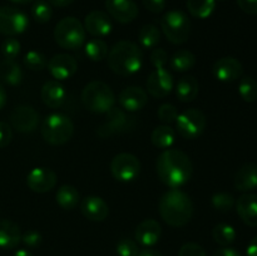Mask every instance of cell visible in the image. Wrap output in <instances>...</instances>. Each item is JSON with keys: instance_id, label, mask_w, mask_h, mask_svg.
I'll use <instances>...</instances> for the list:
<instances>
[{"instance_id": "cell-22", "label": "cell", "mask_w": 257, "mask_h": 256, "mask_svg": "<svg viewBox=\"0 0 257 256\" xmlns=\"http://www.w3.org/2000/svg\"><path fill=\"white\" fill-rule=\"evenodd\" d=\"M236 211L243 223L250 227H257V195L256 193H243L236 201Z\"/></svg>"}, {"instance_id": "cell-40", "label": "cell", "mask_w": 257, "mask_h": 256, "mask_svg": "<svg viewBox=\"0 0 257 256\" xmlns=\"http://www.w3.org/2000/svg\"><path fill=\"white\" fill-rule=\"evenodd\" d=\"M2 53L5 59H15L20 53V42L15 38H7L2 43Z\"/></svg>"}, {"instance_id": "cell-32", "label": "cell", "mask_w": 257, "mask_h": 256, "mask_svg": "<svg viewBox=\"0 0 257 256\" xmlns=\"http://www.w3.org/2000/svg\"><path fill=\"white\" fill-rule=\"evenodd\" d=\"M161 40V32L155 24H146L138 32V42L146 49H155Z\"/></svg>"}, {"instance_id": "cell-2", "label": "cell", "mask_w": 257, "mask_h": 256, "mask_svg": "<svg viewBox=\"0 0 257 256\" xmlns=\"http://www.w3.org/2000/svg\"><path fill=\"white\" fill-rule=\"evenodd\" d=\"M158 211L167 225L172 227H183L193 216V202L183 191L170 190L161 197Z\"/></svg>"}, {"instance_id": "cell-23", "label": "cell", "mask_w": 257, "mask_h": 256, "mask_svg": "<svg viewBox=\"0 0 257 256\" xmlns=\"http://www.w3.org/2000/svg\"><path fill=\"white\" fill-rule=\"evenodd\" d=\"M40 98L43 103L49 108H59L65 102L67 92L59 80H48L40 90Z\"/></svg>"}, {"instance_id": "cell-38", "label": "cell", "mask_w": 257, "mask_h": 256, "mask_svg": "<svg viewBox=\"0 0 257 256\" xmlns=\"http://www.w3.org/2000/svg\"><path fill=\"white\" fill-rule=\"evenodd\" d=\"M211 203L215 207V210H217L218 212H230L233 208V206L236 205L235 197H233L231 193L228 192H218L215 193L211 198Z\"/></svg>"}, {"instance_id": "cell-14", "label": "cell", "mask_w": 257, "mask_h": 256, "mask_svg": "<svg viewBox=\"0 0 257 256\" xmlns=\"http://www.w3.org/2000/svg\"><path fill=\"white\" fill-rule=\"evenodd\" d=\"M107 114L108 117L105 122L97 131L99 137H110V136H114L117 133L124 132L128 130V127H131V117H128L122 109L113 107Z\"/></svg>"}, {"instance_id": "cell-55", "label": "cell", "mask_w": 257, "mask_h": 256, "mask_svg": "<svg viewBox=\"0 0 257 256\" xmlns=\"http://www.w3.org/2000/svg\"><path fill=\"white\" fill-rule=\"evenodd\" d=\"M216 2H223V0H216Z\"/></svg>"}, {"instance_id": "cell-43", "label": "cell", "mask_w": 257, "mask_h": 256, "mask_svg": "<svg viewBox=\"0 0 257 256\" xmlns=\"http://www.w3.org/2000/svg\"><path fill=\"white\" fill-rule=\"evenodd\" d=\"M43 237L38 231L29 230L22 235V242L29 248H37L42 243Z\"/></svg>"}, {"instance_id": "cell-7", "label": "cell", "mask_w": 257, "mask_h": 256, "mask_svg": "<svg viewBox=\"0 0 257 256\" xmlns=\"http://www.w3.org/2000/svg\"><path fill=\"white\" fill-rule=\"evenodd\" d=\"M161 28L173 44H183L188 40L191 34L190 18L182 10H170L161 19Z\"/></svg>"}, {"instance_id": "cell-20", "label": "cell", "mask_w": 257, "mask_h": 256, "mask_svg": "<svg viewBox=\"0 0 257 256\" xmlns=\"http://www.w3.org/2000/svg\"><path fill=\"white\" fill-rule=\"evenodd\" d=\"M161 233H162V228H161L158 221L148 218V220L142 221L136 228V242L145 247H152L160 241Z\"/></svg>"}, {"instance_id": "cell-37", "label": "cell", "mask_w": 257, "mask_h": 256, "mask_svg": "<svg viewBox=\"0 0 257 256\" xmlns=\"http://www.w3.org/2000/svg\"><path fill=\"white\" fill-rule=\"evenodd\" d=\"M25 68H28L29 70H33V72H39V70H43L47 68L48 60L45 58L44 54H42L40 52H37V50H30L25 54L24 59Z\"/></svg>"}, {"instance_id": "cell-16", "label": "cell", "mask_w": 257, "mask_h": 256, "mask_svg": "<svg viewBox=\"0 0 257 256\" xmlns=\"http://www.w3.org/2000/svg\"><path fill=\"white\" fill-rule=\"evenodd\" d=\"M48 69L57 80H65L72 78L78 70V63L72 55L57 54L48 62Z\"/></svg>"}, {"instance_id": "cell-6", "label": "cell", "mask_w": 257, "mask_h": 256, "mask_svg": "<svg viewBox=\"0 0 257 256\" xmlns=\"http://www.w3.org/2000/svg\"><path fill=\"white\" fill-rule=\"evenodd\" d=\"M54 39L63 49H79L85 42L84 25L74 17L63 18L55 25Z\"/></svg>"}, {"instance_id": "cell-45", "label": "cell", "mask_w": 257, "mask_h": 256, "mask_svg": "<svg viewBox=\"0 0 257 256\" xmlns=\"http://www.w3.org/2000/svg\"><path fill=\"white\" fill-rule=\"evenodd\" d=\"M12 127L8 123L0 122V148H4L12 142Z\"/></svg>"}, {"instance_id": "cell-4", "label": "cell", "mask_w": 257, "mask_h": 256, "mask_svg": "<svg viewBox=\"0 0 257 256\" xmlns=\"http://www.w3.org/2000/svg\"><path fill=\"white\" fill-rule=\"evenodd\" d=\"M82 103L93 113H108L114 107L115 95L107 83L93 80L83 89Z\"/></svg>"}, {"instance_id": "cell-10", "label": "cell", "mask_w": 257, "mask_h": 256, "mask_svg": "<svg viewBox=\"0 0 257 256\" xmlns=\"http://www.w3.org/2000/svg\"><path fill=\"white\" fill-rule=\"evenodd\" d=\"M29 27V19L22 10L13 7L0 8V33L4 35H18Z\"/></svg>"}, {"instance_id": "cell-49", "label": "cell", "mask_w": 257, "mask_h": 256, "mask_svg": "<svg viewBox=\"0 0 257 256\" xmlns=\"http://www.w3.org/2000/svg\"><path fill=\"white\" fill-rule=\"evenodd\" d=\"M246 255L247 256H257V236L252 238L246 248Z\"/></svg>"}, {"instance_id": "cell-34", "label": "cell", "mask_w": 257, "mask_h": 256, "mask_svg": "<svg viewBox=\"0 0 257 256\" xmlns=\"http://www.w3.org/2000/svg\"><path fill=\"white\" fill-rule=\"evenodd\" d=\"M84 50L87 57L93 62H100L108 57V45L100 38H94L85 43Z\"/></svg>"}, {"instance_id": "cell-9", "label": "cell", "mask_w": 257, "mask_h": 256, "mask_svg": "<svg viewBox=\"0 0 257 256\" xmlns=\"http://www.w3.org/2000/svg\"><path fill=\"white\" fill-rule=\"evenodd\" d=\"M110 172L115 180L120 182H131L140 175L141 162L132 153H118L110 162Z\"/></svg>"}, {"instance_id": "cell-39", "label": "cell", "mask_w": 257, "mask_h": 256, "mask_svg": "<svg viewBox=\"0 0 257 256\" xmlns=\"http://www.w3.org/2000/svg\"><path fill=\"white\" fill-rule=\"evenodd\" d=\"M178 114H180V113H178L177 108H176L173 104H170V103H165V104L161 105V107L158 108V112H157L158 119H160L162 123H165V124H168V125L176 122Z\"/></svg>"}, {"instance_id": "cell-17", "label": "cell", "mask_w": 257, "mask_h": 256, "mask_svg": "<svg viewBox=\"0 0 257 256\" xmlns=\"http://www.w3.org/2000/svg\"><path fill=\"white\" fill-rule=\"evenodd\" d=\"M105 9L122 24L133 22L138 17V7L133 0H105Z\"/></svg>"}, {"instance_id": "cell-30", "label": "cell", "mask_w": 257, "mask_h": 256, "mask_svg": "<svg viewBox=\"0 0 257 256\" xmlns=\"http://www.w3.org/2000/svg\"><path fill=\"white\" fill-rule=\"evenodd\" d=\"M196 64V55L191 50L181 49L171 57L170 65L175 72H187Z\"/></svg>"}, {"instance_id": "cell-36", "label": "cell", "mask_w": 257, "mask_h": 256, "mask_svg": "<svg viewBox=\"0 0 257 256\" xmlns=\"http://www.w3.org/2000/svg\"><path fill=\"white\" fill-rule=\"evenodd\" d=\"M32 15L35 22L40 23V24L48 23L52 19L53 15L52 5L45 0H37L32 7Z\"/></svg>"}, {"instance_id": "cell-21", "label": "cell", "mask_w": 257, "mask_h": 256, "mask_svg": "<svg viewBox=\"0 0 257 256\" xmlns=\"http://www.w3.org/2000/svg\"><path fill=\"white\" fill-rule=\"evenodd\" d=\"M119 104L128 112H137L143 109L148 102V95L145 89L141 87H127L119 93Z\"/></svg>"}, {"instance_id": "cell-52", "label": "cell", "mask_w": 257, "mask_h": 256, "mask_svg": "<svg viewBox=\"0 0 257 256\" xmlns=\"http://www.w3.org/2000/svg\"><path fill=\"white\" fill-rule=\"evenodd\" d=\"M5 103H7V92H5L4 87H3V84L0 83V109L4 108Z\"/></svg>"}, {"instance_id": "cell-5", "label": "cell", "mask_w": 257, "mask_h": 256, "mask_svg": "<svg viewBox=\"0 0 257 256\" xmlns=\"http://www.w3.org/2000/svg\"><path fill=\"white\" fill-rule=\"evenodd\" d=\"M40 133L45 142L49 145L62 146L73 137L74 124L67 115L62 113H53L43 120Z\"/></svg>"}, {"instance_id": "cell-26", "label": "cell", "mask_w": 257, "mask_h": 256, "mask_svg": "<svg viewBox=\"0 0 257 256\" xmlns=\"http://www.w3.org/2000/svg\"><path fill=\"white\" fill-rule=\"evenodd\" d=\"M198 93H200V85L197 79L192 75H185L180 78L176 84V95L182 103L193 102L197 98Z\"/></svg>"}, {"instance_id": "cell-42", "label": "cell", "mask_w": 257, "mask_h": 256, "mask_svg": "<svg viewBox=\"0 0 257 256\" xmlns=\"http://www.w3.org/2000/svg\"><path fill=\"white\" fill-rule=\"evenodd\" d=\"M178 256H207L205 248L196 242H187L180 248Z\"/></svg>"}, {"instance_id": "cell-19", "label": "cell", "mask_w": 257, "mask_h": 256, "mask_svg": "<svg viewBox=\"0 0 257 256\" xmlns=\"http://www.w3.org/2000/svg\"><path fill=\"white\" fill-rule=\"evenodd\" d=\"M80 212L89 221L100 222L108 217L109 207L103 198L98 196H87L80 202Z\"/></svg>"}, {"instance_id": "cell-12", "label": "cell", "mask_w": 257, "mask_h": 256, "mask_svg": "<svg viewBox=\"0 0 257 256\" xmlns=\"http://www.w3.org/2000/svg\"><path fill=\"white\" fill-rule=\"evenodd\" d=\"M10 122L18 132H33L39 124V113L30 105H18L10 114Z\"/></svg>"}, {"instance_id": "cell-8", "label": "cell", "mask_w": 257, "mask_h": 256, "mask_svg": "<svg viewBox=\"0 0 257 256\" xmlns=\"http://www.w3.org/2000/svg\"><path fill=\"white\" fill-rule=\"evenodd\" d=\"M175 123L178 135L186 140H195L203 133L207 120L202 110L191 108L180 113Z\"/></svg>"}, {"instance_id": "cell-44", "label": "cell", "mask_w": 257, "mask_h": 256, "mask_svg": "<svg viewBox=\"0 0 257 256\" xmlns=\"http://www.w3.org/2000/svg\"><path fill=\"white\" fill-rule=\"evenodd\" d=\"M151 63L156 67H166L168 60V55L166 53V50L161 49V48H155L151 53Z\"/></svg>"}, {"instance_id": "cell-18", "label": "cell", "mask_w": 257, "mask_h": 256, "mask_svg": "<svg viewBox=\"0 0 257 256\" xmlns=\"http://www.w3.org/2000/svg\"><path fill=\"white\" fill-rule=\"evenodd\" d=\"M84 29L95 38L107 37L112 32V20L109 14L102 10H93L84 18Z\"/></svg>"}, {"instance_id": "cell-28", "label": "cell", "mask_w": 257, "mask_h": 256, "mask_svg": "<svg viewBox=\"0 0 257 256\" xmlns=\"http://www.w3.org/2000/svg\"><path fill=\"white\" fill-rule=\"evenodd\" d=\"M0 79L9 85L20 84L23 72L20 65L14 59H4L0 63Z\"/></svg>"}, {"instance_id": "cell-54", "label": "cell", "mask_w": 257, "mask_h": 256, "mask_svg": "<svg viewBox=\"0 0 257 256\" xmlns=\"http://www.w3.org/2000/svg\"><path fill=\"white\" fill-rule=\"evenodd\" d=\"M10 2L14 3V4H20V5H23V4H28V3H32L33 0H10Z\"/></svg>"}, {"instance_id": "cell-35", "label": "cell", "mask_w": 257, "mask_h": 256, "mask_svg": "<svg viewBox=\"0 0 257 256\" xmlns=\"http://www.w3.org/2000/svg\"><path fill=\"white\" fill-rule=\"evenodd\" d=\"M238 94L245 102L252 103L257 100V82L252 77L241 78L238 84Z\"/></svg>"}, {"instance_id": "cell-1", "label": "cell", "mask_w": 257, "mask_h": 256, "mask_svg": "<svg viewBox=\"0 0 257 256\" xmlns=\"http://www.w3.org/2000/svg\"><path fill=\"white\" fill-rule=\"evenodd\" d=\"M157 175L163 185L171 190L182 187L192 177L193 165L183 151L176 148L165 150L157 158Z\"/></svg>"}, {"instance_id": "cell-15", "label": "cell", "mask_w": 257, "mask_h": 256, "mask_svg": "<svg viewBox=\"0 0 257 256\" xmlns=\"http://www.w3.org/2000/svg\"><path fill=\"white\" fill-rule=\"evenodd\" d=\"M212 73L216 79L220 82H235L238 78L242 77L243 67L240 60L236 58L223 57L213 64Z\"/></svg>"}, {"instance_id": "cell-33", "label": "cell", "mask_w": 257, "mask_h": 256, "mask_svg": "<svg viewBox=\"0 0 257 256\" xmlns=\"http://www.w3.org/2000/svg\"><path fill=\"white\" fill-rule=\"evenodd\" d=\"M212 237L218 245L227 247L236 240V230L228 223H217L212 230Z\"/></svg>"}, {"instance_id": "cell-29", "label": "cell", "mask_w": 257, "mask_h": 256, "mask_svg": "<svg viewBox=\"0 0 257 256\" xmlns=\"http://www.w3.org/2000/svg\"><path fill=\"white\" fill-rule=\"evenodd\" d=\"M176 133L171 125L163 124L158 125L153 130L152 135H151V141H152L153 146L161 150H168L171 146L175 143Z\"/></svg>"}, {"instance_id": "cell-11", "label": "cell", "mask_w": 257, "mask_h": 256, "mask_svg": "<svg viewBox=\"0 0 257 256\" xmlns=\"http://www.w3.org/2000/svg\"><path fill=\"white\" fill-rule=\"evenodd\" d=\"M147 92L153 98L162 99L167 97L173 89V78L172 74L166 69V67H156L155 70L148 77Z\"/></svg>"}, {"instance_id": "cell-47", "label": "cell", "mask_w": 257, "mask_h": 256, "mask_svg": "<svg viewBox=\"0 0 257 256\" xmlns=\"http://www.w3.org/2000/svg\"><path fill=\"white\" fill-rule=\"evenodd\" d=\"M237 5L246 14H257V0H237Z\"/></svg>"}, {"instance_id": "cell-27", "label": "cell", "mask_w": 257, "mask_h": 256, "mask_svg": "<svg viewBox=\"0 0 257 256\" xmlns=\"http://www.w3.org/2000/svg\"><path fill=\"white\" fill-rule=\"evenodd\" d=\"M57 203L63 208V210H74L80 201L79 192L74 186L63 185L58 188L57 191Z\"/></svg>"}, {"instance_id": "cell-51", "label": "cell", "mask_w": 257, "mask_h": 256, "mask_svg": "<svg viewBox=\"0 0 257 256\" xmlns=\"http://www.w3.org/2000/svg\"><path fill=\"white\" fill-rule=\"evenodd\" d=\"M137 256H162L158 251L153 250V248H146V250L140 251Z\"/></svg>"}, {"instance_id": "cell-50", "label": "cell", "mask_w": 257, "mask_h": 256, "mask_svg": "<svg viewBox=\"0 0 257 256\" xmlns=\"http://www.w3.org/2000/svg\"><path fill=\"white\" fill-rule=\"evenodd\" d=\"M48 2H49V4L53 5V7L65 8V7H68V5L72 4L74 0H48Z\"/></svg>"}, {"instance_id": "cell-53", "label": "cell", "mask_w": 257, "mask_h": 256, "mask_svg": "<svg viewBox=\"0 0 257 256\" xmlns=\"http://www.w3.org/2000/svg\"><path fill=\"white\" fill-rule=\"evenodd\" d=\"M14 256H33V255L28 250H24V248H22V250H18L17 252L14 253Z\"/></svg>"}, {"instance_id": "cell-31", "label": "cell", "mask_w": 257, "mask_h": 256, "mask_svg": "<svg viewBox=\"0 0 257 256\" xmlns=\"http://www.w3.org/2000/svg\"><path fill=\"white\" fill-rule=\"evenodd\" d=\"M216 0H187V9L197 19H207L216 9Z\"/></svg>"}, {"instance_id": "cell-48", "label": "cell", "mask_w": 257, "mask_h": 256, "mask_svg": "<svg viewBox=\"0 0 257 256\" xmlns=\"http://www.w3.org/2000/svg\"><path fill=\"white\" fill-rule=\"evenodd\" d=\"M213 256H241V253L237 250H235V248L227 246V247L220 248V250L216 251Z\"/></svg>"}, {"instance_id": "cell-3", "label": "cell", "mask_w": 257, "mask_h": 256, "mask_svg": "<svg viewBox=\"0 0 257 256\" xmlns=\"http://www.w3.org/2000/svg\"><path fill=\"white\" fill-rule=\"evenodd\" d=\"M108 65L118 75L127 77L137 73L143 63L142 49L136 43L120 40L108 52Z\"/></svg>"}, {"instance_id": "cell-25", "label": "cell", "mask_w": 257, "mask_h": 256, "mask_svg": "<svg viewBox=\"0 0 257 256\" xmlns=\"http://www.w3.org/2000/svg\"><path fill=\"white\" fill-rule=\"evenodd\" d=\"M22 241V231L15 222L10 220L0 221V248L12 250Z\"/></svg>"}, {"instance_id": "cell-46", "label": "cell", "mask_w": 257, "mask_h": 256, "mask_svg": "<svg viewBox=\"0 0 257 256\" xmlns=\"http://www.w3.org/2000/svg\"><path fill=\"white\" fill-rule=\"evenodd\" d=\"M142 3L146 9L153 14L162 13L166 8V0H142Z\"/></svg>"}, {"instance_id": "cell-13", "label": "cell", "mask_w": 257, "mask_h": 256, "mask_svg": "<svg viewBox=\"0 0 257 256\" xmlns=\"http://www.w3.org/2000/svg\"><path fill=\"white\" fill-rule=\"evenodd\" d=\"M27 185L33 192H49L57 185V175L50 168L35 167L28 173Z\"/></svg>"}, {"instance_id": "cell-24", "label": "cell", "mask_w": 257, "mask_h": 256, "mask_svg": "<svg viewBox=\"0 0 257 256\" xmlns=\"http://www.w3.org/2000/svg\"><path fill=\"white\" fill-rule=\"evenodd\" d=\"M235 188L240 192H251L257 188V165L256 163H245L236 172L233 178Z\"/></svg>"}, {"instance_id": "cell-41", "label": "cell", "mask_w": 257, "mask_h": 256, "mask_svg": "<svg viewBox=\"0 0 257 256\" xmlns=\"http://www.w3.org/2000/svg\"><path fill=\"white\" fill-rule=\"evenodd\" d=\"M118 256H137L140 253L138 243L131 238H122L117 243Z\"/></svg>"}]
</instances>
